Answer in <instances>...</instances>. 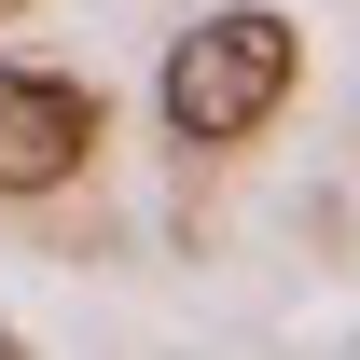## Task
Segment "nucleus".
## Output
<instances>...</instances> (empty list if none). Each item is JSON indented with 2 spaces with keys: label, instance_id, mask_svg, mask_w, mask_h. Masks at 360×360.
<instances>
[{
  "label": "nucleus",
  "instance_id": "2",
  "mask_svg": "<svg viewBox=\"0 0 360 360\" xmlns=\"http://www.w3.org/2000/svg\"><path fill=\"white\" fill-rule=\"evenodd\" d=\"M97 84L84 70H0V194H56L97 167Z\"/></svg>",
  "mask_w": 360,
  "mask_h": 360
},
{
  "label": "nucleus",
  "instance_id": "1",
  "mask_svg": "<svg viewBox=\"0 0 360 360\" xmlns=\"http://www.w3.org/2000/svg\"><path fill=\"white\" fill-rule=\"evenodd\" d=\"M305 84V28L277 14V0H222V14H194L153 70V111H167L180 153H236V139H264Z\"/></svg>",
  "mask_w": 360,
  "mask_h": 360
},
{
  "label": "nucleus",
  "instance_id": "4",
  "mask_svg": "<svg viewBox=\"0 0 360 360\" xmlns=\"http://www.w3.org/2000/svg\"><path fill=\"white\" fill-rule=\"evenodd\" d=\"M0 14H28V0H0Z\"/></svg>",
  "mask_w": 360,
  "mask_h": 360
},
{
  "label": "nucleus",
  "instance_id": "3",
  "mask_svg": "<svg viewBox=\"0 0 360 360\" xmlns=\"http://www.w3.org/2000/svg\"><path fill=\"white\" fill-rule=\"evenodd\" d=\"M0 360H42V347H28V333H14V319H0Z\"/></svg>",
  "mask_w": 360,
  "mask_h": 360
}]
</instances>
